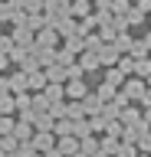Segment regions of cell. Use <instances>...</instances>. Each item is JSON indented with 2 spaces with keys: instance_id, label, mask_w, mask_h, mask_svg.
Wrapping results in <instances>:
<instances>
[{
  "instance_id": "1",
  "label": "cell",
  "mask_w": 151,
  "mask_h": 157,
  "mask_svg": "<svg viewBox=\"0 0 151 157\" xmlns=\"http://www.w3.org/2000/svg\"><path fill=\"white\" fill-rule=\"evenodd\" d=\"M145 88H148V82H145V78H138V75H128V78H125V85H121V92L128 95V101H141Z\"/></svg>"
},
{
  "instance_id": "3",
  "label": "cell",
  "mask_w": 151,
  "mask_h": 157,
  "mask_svg": "<svg viewBox=\"0 0 151 157\" xmlns=\"http://www.w3.org/2000/svg\"><path fill=\"white\" fill-rule=\"evenodd\" d=\"M118 59H121V52L115 49V43H105V46L99 49V66H118Z\"/></svg>"
},
{
  "instance_id": "49",
  "label": "cell",
  "mask_w": 151,
  "mask_h": 157,
  "mask_svg": "<svg viewBox=\"0 0 151 157\" xmlns=\"http://www.w3.org/2000/svg\"><path fill=\"white\" fill-rule=\"evenodd\" d=\"M141 43H145V46H148V52H151V29L145 33V39H141Z\"/></svg>"
},
{
  "instance_id": "26",
  "label": "cell",
  "mask_w": 151,
  "mask_h": 157,
  "mask_svg": "<svg viewBox=\"0 0 151 157\" xmlns=\"http://www.w3.org/2000/svg\"><path fill=\"white\" fill-rule=\"evenodd\" d=\"M66 49H69V52H76V56H79L82 49H85V39H82L79 33H72V36H66Z\"/></svg>"
},
{
  "instance_id": "55",
  "label": "cell",
  "mask_w": 151,
  "mask_h": 157,
  "mask_svg": "<svg viewBox=\"0 0 151 157\" xmlns=\"http://www.w3.org/2000/svg\"><path fill=\"white\" fill-rule=\"evenodd\" d=\"M138 157H151V154H141V151H138Z\"/></svg>"
},
{
  "instance_id": "30",
  "label": "cell",
  "mask_w": 151,
  "mask_h": 157,
  "mask_svg": "<svg viewBox=\"0 0 151 157\" xmlns=\"http://www.w3.org/2000/svg\"><path fill=\"white\" fill-rule=\"evenodd\" d=\"M118 69L125 72V75H135V56H128V52H121V59H118Z\"/></svg>"
},
{
  "instance_id": "21",
  "label": "cell",
  "mask_w": 151,
  "mask_h": 157,
  "mask_svg": "<svg viewBox=\"0 0 151 157\" xmlns=\"http://www.w3.org/2000/svg\"><path fill=\"white\" fill-rule=\"evenodd\" d=\"M79 151L82 154H95V151H99V141H95V134H85V137H79Z\"/></svg>"
},
{
  "instance_id": "4",
  "label": "cell",
  "mask_w": 151,
  "mask_h": 157,
  "mask_svg": "<svg viewBox=\"0 0 151 157\" xmlns=\"http://www.w3.org/2000/svg\"><path fill=\"white\" fill-rule=\"evenodd\" d=\"M7 82H10V92H13V95H17V92H30V75H26L23 69L10 72V75H7Z\"/></svg>"
},
{
  "instance_id": "24",
  "label": "cell",
  "mask_w": 151,
  "mask_h": 157,
  "mask_svg": "<svg viewBox=\"0 0 151 157\" xmlns=\"http://www.w3.org/2000/svg\"><path fill=\"white\" fill-rule=\"evenodd\" d=\"M72 134H76V137H85V134H92L89 118H76V121H72Z\"/></svg>"
},
{
  "instance_id": "46",
  "label": "cell",
  "mask_w": 151,
  "mask_h": 157,
  "mask_svg": "<svg viewBox=\"0 0 151 157\" xmlns=\"http://www.w3.org/2000/svg\"><path fill=\"white\" fill-rule=\"evenodd\" d=\"M43 157H62V154H59V147H50V151H46Z\"/></svg>"
},
{
  "instance_id": "7",
  "label": "cell",
  "mask_w": 151,
  "mask_h": 157,
  "mask_svg": "<svg viewBox=\"0 0 151 157\" xmlns=\"http://www.w3.org/2000/svg\"><path fill=\"white\" fill-rule=\"evenodd\" d=\"M56 43H59V33H56L53 26L36 29V46H50V49H56Z\"/></svg>"
},
{
  "instance_id": "51",
  "label": "cell",
  "mask_w": 151,
  "mask_h": 157,
  "mask_svg": "<svg viewBox=\"0 0 151 157\" xmlns=\"http://www.w3.org/2000/svg\"><path fill=\"white\" fill-rule=\"evenodd\" d=\"M7 157H20V154H17V151H7Z\"/></svg>"
},
{
  "instance_id": "18",
  "label": "cell",
  "mask_w": 151,
  "mask_h": 157,
  "mask_svg": "<svg viewBox=\"0 0 151 157\" xmlns=\"http://www.w3.org/2000/svg\"><path fill=\"white\" fill-rule=\"evenodd\" d=\"M43 72H46V78H50V82H62V85H66V66L53 62V66H46Z\"/></svg>"
},
{
  "instance_id": "14",
  "label": "cell",
  "mask_w": 151,
  "mask_h": 157,
  "mask_svg": "<svg viewBox=\"0 0 151 157\" xmlns=\"http://www.w3.org/2000/svg\"><path fill=\"white\" fill-rule=\"evenodd\" d=\"M118 147H121V137H112V134H105V137L99 141V151H105L109 157H115V154H118Z\"/></svg>"
},
{
  "instance_id": "2",
  "label": "cell",
  "mask_w": 151,
  "mask_h": 157,
  "mask_svg": "<svg viewBox=\"0 0 151 157\" xmlns=\"http://www.w3.org/2000/svg\"><path fill=\"white\" fill-rule=\"evenodd\" d=\"M30 141H33V147H36L40 154H46L50 147H56V134H53V131H33Z\"/></svg>"
},
{
  "instance_id": "53",
  "label": "cell",
  "mask_w": 151,
  "mask_h": 157,
  "mask_svg": "<svg viewBox=\"0 0 151 157\" xmlns=\"http://www.w3.org/2000/svg\"><path fill=\"white\" fill-rule=\"evenodd\" d=\"M0 157H7V151H3V147H0Z\"/></svg>"
},
{
  "instance_id": "12",
  "label": "cell",
  "mask_w": 151,
  "mask_h": 157,
  "mask_svg": "<svg viewBox=\"0 0 151 157\" xmlns=\"http://www.w3.org/2000/svg\"><path fill=\"white\" fill-rule=\"evenodd\" d=\"M76 62L82 66V72H95V69H99V52H79Z\"/></svg>"
},
{
  "instance_id": "31",
  "label": "cell",
  "mask_w": 151,
  "mask_h": 157,
  "mask_svg": "<svg viewBox=\"0 0 151 157\" xmlns=\"http://www.w3.org/2000/svg\"><path fill=\"white\" fill-rule=\"evenodd\" d=\"M13 128H17V118L13 115H0V134H13Z\"/></svg>"
},
{
  "instance_id": "15",
  "label": "cell",
  "mask_w": 151,
  "mask_h": 157,
  "mask_svg": "<svg viewBox=\"0 0 151 157\" xmlns=\"http://www.w3.org/2000/svg\"><path fill=\"white\" fill-rule=\"evenodd\" d=\"M125 78H128V75H125L118 66H109V69H105V82H109V85L121 88V85H125Z\"/></svg>"
},
{
  "instance_id": "35",
  "label": "cell",
  "mask_w": 151,
  "mask_h": 157,
  "mask_svg": "<svg viewBox=\"0 0 151 157\" xmlns=\"http://www.w3.org/2000/svg\"><path fill=\"white\" fill-rule=\"evenodd\" d=\"M128 56L141 59V56H151V52H148V46H145V43H141V39H135V43H131V49H128Z\"/></svg>"
},
{
  "instance_id": "29",
  "label": "cell",
  "mask_w": 151,
  "mask_h": 157,
  "mask_svg": "<svg viewBox=\"0 0 151 157\" xmlns=\"http://www.w3.org/2000/svg\"><path fill=\"white\" fill-rule=\"evenodd\" d=\"M125 13H128V17H125V23H128V26H138V23H145V10H138V7H128Z\"/></svg>"
},
{
  "instance_id": "22",
  "label": "cell",
  "mask_w": 151,
  "mask_h": 157,
  "mask_svg": "<svg viewBox=\"0 0 151 157\" xmlns=\"http://www.w3.org/2000/svg\"><path fill=\"white\" fill-rule=\"evenodd\" d=\"M135 75H138V78H148V75H151V56L135 59Z\"/></svg>"
},
{
  "instance_id": "27",
  "label": "cell",
  "mask_w": 151,
  "mask_h": 157,
  "mask_svg": "<svg viewBox=\"0 0 151 157\" xmlns=\"http://www.w3.org/2000/svg\"><path fill=\"white\" fill-rule=\"evenodd\" d=\"M89 10H92L89 0H76V3H69V13H72V17H89Z\"/></svg>"
},
{
  "instance_id": "38",
  "label": "cell",
  "mask_w": 151,
  "mask_h": 157,
  "mask_svg": "<svg viewBox=\"0 0 151 157\" xmlns=\"http://www.w3.org/2000/svg\"><path fill=\"white\" fill-rule=\"evenodd\" d=\"M17 144H20L17 134H0V147H3V151H17Z\"/></svg>"
},
{
  "instance_id": "41",
  "label": "cell",
  "mask_w": 151,
  "mask_h": 157,
  "mask_svg": "<svg viewBox=\"0 0 151 157\" xmlns=\"http://www.w3.org/2000/svg\"><path fill=\"white\" fill-rule=\"evenodd\" d=\"M43 3H46V0H23L26 13H40V10H43Z\"/></svg>"
},
{
  "instance_id": "37",
  "label": "cell",
  "mask_w": 151,
  "mask_h": 157,
  "mask_svg": "<svg viewBox=\"0 0 151 157\" xmlns=\"http://www.w3.org/2000/svg\"><path fill=\"white\" fill-rule=\"evenodd\" d=\"M69 78H85V72H82L79 62H69V66H66V82H69Z\"/></svg>"
},
{
  "instance_id": "50",
  "label": "cell",
  "mask_w": 151,
  "mask_h": 157,
  "mask_svg": "<svg viewBox=\"0 0 151 157\" xmlns=\"http://www.w3.org/2000/svg\"><path fill=\"white\" fill-rule=\"evenodd\" d=\"M92 157H109V154H105V151H95V154H92Z\"/></svg>"
},
{
  "instance_id": "28",
  "label": "cell",
  "mask_w": 151,
  "mask_h": 157,
  "mask_svg": "<svg viewBox=\"0 0 151 157\" xmlns=\"http://www.w3.org/2000/svg\"><path fill=\"white\" fill-rule=\"evenodd\" d=\"M115 92H118V88H115V85H109V82H105V78H102V85L95 88V95H99L102 101H112V98H115Z\"/></svg>"
},
{
  "instance_id": "47",
  "label": "cell",
  "mask_w": 151,
  "mask_h": 157,
  "mask_svg": "<svg viewBox=\"0 0 151 157\" xmlns=\"http://www.w3.org/2000/svg\"><path fill=\"white\" fill-rule=\"evenodd\" d=\"M141 118H145V124H151V105L145 108V111H141Z\"/></svg>"
},
{
  "instance_id": "44",
  "label": "cell",
  "mask_w": 151,
  "mask_h": 157,
  "mask_svg": "<svg viewBox=\"0 0 151 157\" xmlns=\"http://www.w3.org/2000/svg\"><path fill=\"white\" fill-rule=\"evenodd\" d=\"M7 92H10V82H7V78L0 75V95H7Z\"/></svg>"
},
{
  "instance_id": "34",
  "label": "cell",
  "mask_w": 151,
  "mask_h": 157,
  "mask_svg": "<svg viewBox=\"0 0 151 157\" xmlns=\"http://www.w3.org/2000/svg\"><path fill=\"white\" fill-rule=\"evenodd\" d=\"M56 62H59V66H69V62H76V52H69L66 46L56 49Z\"/></svg>"
},
{
  "instance_id": "8",
  "label": "cell",
  "mask_w": 151,
  "mask_h": 157,
  "mask_svg": "<svg viewBox=\"0 0 151 157\" xmlns=\"http://www.w3.org/2000/svg\"><path fill=\"white\" fill-rule=\"evenodd\" d=\"M85 92H89L85 88V78H69L66 82V98H76L79 101V98H85Z\"/></svg>"
},
{
  "instance_id": "48",
  "label": "cell",
  "mask_w": 151,
  "mask_h": 157,
  "mask_svg": "<svg viewBox=\"0 0 151 157\" xmlns=\"http://www.w3.org/2000/svg\"><path fill=\"white\" fill-rule=\"evenodd\" d=\"M138 10H151V0H138Z\"/></svg>"
},
{
  "instance_id": "20",
  "label": "cell",
  "mask_w": 151,
  "mask_h": 157,
  "mask_svg": "<svg viewBox=\"0 0 151 157\" xmlns=\"http://www.w3.org/2000/svg\"><path fill=\"white\" fill-rule=\"evenodd\" d=\"M82 39H85V49H82V52H99V49L105 46V39H102L99 33H85Z\"/></svg>"
},
{
  "instance_id": "23",
  "label": "cell",
  "mask_w": 151,
  "mask_h": 157,
  "mask_svg": "<svg viewBox=\"0 0 151 157\" xmlns=\"http://www.w3.org/2000/svg\"><path fill=\"white\" fill-rule=\"evenodd\" d=\"M13 111H17V98H13V92L0 95V115H13Z\"/></svg>"
},
{
  "instance_id": "52",
  "label": "cell",
  "mask_w": 151,
  "mask_h": 157,
  "mask_svg": "<svg viewBox=\"0 0 151 157\" xmlns=\"http://www.w3.org/2000/svg\"><path fill=\"white\" fill-rule=\"evenodd\" d=\"M72 157H89V154H82V151H76V154H72Z\"/></svg>"
},
{
  "instance_id": "11",
  "label": "cell",
  "mask_w": 151,
  "mask_h": 157,
  "mask_svg": "<svg viewBox=\"0 0 151 157\" xmlns=\"http://www.w3.org/2000/svg\"><path fill=\"white\" fill-rule=\"evenodd\" d=\"M118 121H121V124H125V128H131V124H138V121H141V108H135V105H131V101H128V105L121 108V115H118Z\"/></svg>"
},
{
  "instance_id": "9",
  "label": "cell",
  "mask_w": 151,
  "mask_h": 157,
  "mask_svg": "<svg viewBox=\"0 0 151 157\" xmlns=\"http://www.w3.org/2000/svg\"><path fill=\"white\" fill-rule=\"evenodd\" d=\"M43 95H46V101H62V98H66V85H62V82H46V88H43Z\"/></svg>"
},
{
  "instance_id": "25",
  "label": "cell",
  "mask_w": 151,
  "mask_h": 157,
  "mask_svg": "<svg viewBox=\"0 0 151 157\" xmlns=\"http://www.w3.org/2000/svg\"><path fill=\"white\" fill-rule=\"evenodd\" d=\"M53 134H56V137L72 134V118H56V124H53Z\"/></svg>"
},
{
  "instance_id": "43",
  "label": "cell",
  "mask_w": 151,
  "mask_h": 157,
  "mask_svg": "<svg viewBox=\"0 0 151 157\" xmlns=\"http://www.w3.org/2000/svg\"><path fill=\"white\" fill-rule=\"evenodd\" d=\"M138 105H141V108H148V105H151V88H145V95H141Z\"/></svg>"
},
{
  "instance_id": "57",
  "label": "cell",
  "mask_w": 151,
  "mask_h": 157,
  "mask_svg": "<svg viewBox=\"0 0 151 157\" xmlns=\"http://www.w3.org/2000/svg\"><path fill=\"white\" fill-rule=\"evenodd\" d=\"M0 36H3V33H0Z\"/></svg>"
},
{
  "instance_id": "42",
  "label": "cell",
  "mask_w": 151,
  "mask_h": 157,
  "mask_svg": "<svg viewBox=\"0 0 151 157\" xmlns=\"http://www.w3.org/2000/svg\"><path fill=\"white\" fill-rule=\"evenodd\" d=\"M112 10H115V13H125V10H128V0H112Z\"/></svg>"
},
{
  "instance_id": "39",
  "label": "cell",
  "mask_w": 151,
  "mask_h": 157,
  "mask_svg": "<svg viewBox=\"0 0 151 157\" xmlns=\"http://www.w3.org/2000/svg\"><path fill=\"white\" fill-rule=\"evenodd\" d=\"M121 131H125V124H121L118 118H115V121H109V124H105V134H112V137H121Z\"/></svg>"
},
{
  "instance_id": "45",
  "label": "cell",
  "mask_w": 151,
  "mask_h": 157,
  "mask_svg": "<svg viewBox=\"0 0 151 157\" xmlns=\"http://www.w3.org/2000/svg\"><path fill=\"white\" fill-rule=\"evenodd\" d=\"M7 66H10V56H7V52H0V72H3Z\"/></svg>"
},
{
  "instance_id": "16",
  "label": "cell",
  "mask_w": 151,
  "mask_h": 157,
  "mask_svg": "<svg viewBox=\"0 0 151 157\" xmlns=\"http://www.w3.org/2000/svg\"><path fill=\"white\" fill-rule=\"evenodd\" d=\"M53 124H56V118H53L50 111H43V115L33 118V131H53Z\"/></svg>"
},
{
  "instance_id": "13",
  "label": "cell",
  "mask_w": 151,
  "mask_h": 157,
  "mask_svg": "<svg viewBox=\"0 0 151 157\" xmlns=\"http://www.w3.org/2000/svg\"><path fill=\"white\" fill-rule=\"evenodd\" d=\"M26 75H30V92H43V88H46V82H50L43 69H33V72H26Z\"/></svg>"
},
{
  "instance_id": "56",
  "label": "cell",
  "mask_w": 151,
  "mask_h": 157,
  "mask_svg": "<svg viewBox=\"0 0 151 157\" xmlns=\"http://www.w3.org/2000/svg\"><path fill=\"white\" fill-rule=\"evenodd\" d=\"M33 157H43V154H40V151H36V154H33Z\"/></svg>"
},
{
  "instance_id": "40",
  "label": "cell",
  "mask_w": 151,
  "mask_h": 157,
  "mask_svg": "<svg viewBox=\"0 0 151 157\" xmlns=\"http://www.w3.org/2000/svg\"><path fill=\"white\" fill-rule=\"evenodd\" d=\"M115 157H138V144H125V141H121V147H118Z\"/></svg>"
},
{
  "instance_id": "6",
  "label": "cell",
  "mask_w": 151,
  "mask_h": 157,
  "mask_svg": "<svg viewBox=\"0 0 151 157\" xmlns=\"http://www.w3.org/2000/svg\"><path fill=\"white\" fill-rule=\"evenodd\" d=\"M56 147H59L62 157H72L76 151H79V137L76 134H62V137H56Z\"/></svg>"
},
{
  "instance_id": "32",
  "label": "cell",
  "mask_w": 151,
  "mask_h": 157,
  "mask_svg": "<svg viewBox=\"0 0 151 157\" xmlns=\"http://www.w3.org/2000/svg\"><path fill=\"white\" fill-rule=\"evenodd\" d=\"M95 26H99V20H95V17H82V20H79V36H85V33H92Z\"/></svg>"
},
{
  "instance_id": "54",
  "label": "cell",
  "mask_w": 151,
  "mask_h": 157,
  "mask_svg": "<svg viewBox=\"0 0 151 157\" xmlns=\"http://www.w3.org/2000/svg\"><path fill=\"white\" fill-rule=\"evenodd\" d=\"M145 82H148V88H151V75H148V78H145Z\"/></svg>"
},
{
  "instance_id": "36",
  "label": "cell",
  "mask_w": 151,
  "mask_h": 157,
  "mask_svg": "<svg viewBox=\"0 0 151 157\" xmlns=\"http://www.w3.org/2000/svg\"><path fill=\"white\" fill-rule=\"evenodd\" d=\"M50 115L53 118H69V111H66V98H62V101H53V105H50Z\"/></svg>"
},
{
  "instance_id": "10",
  "label": "cell",
  "mask_w": 151,
  "mask_h": 157,
  "mask_svg": "<svg viewBox=\"0 0 151 157\" xmlns=\"http://www.w3.org/2000/svg\"><path fill=\"white\" fill-rule=\"evenodd\" d=\"M82 101V108H85V115H102V98L95 95V92H85V98H79Z\"/></svg>"
},
{
  "instance_id": "17",
  "label": "cell",
  "mask_w": 151,
  "mask_h": 157,
  "mask_svg": "<svg viewBox=\"0 0 151 157\" xmlns=\"http://www.w3.org/2000/svg\"><path fill=\"white\" fill-rule=\"evenodd\" d=\"M112 43H115V49H118V52H128V49H131V43H135V39H131V33H128V29H118V33H115V39H112Z\"/></svg>"
},
{
  "instance_id": "19",
  "label": "cell",
  "mask_w": 151,
  "mask_h": 157,
  "mask_svg": "<svg viewBox=\"0 0 151 157\" xmlns=\"http://www.w3.org/2000/svg\"><path fill=\"white\" fill-rule=\"evenodd\" d=\"M13 134H17V141H30V137H33V121H23V118H17Z\"/></svg>"
},
{
  "instance_id": "5",
  "label": "cell",
  "mask_w": 151,
  "mask_h": 157,
  "mask_svg": "<svg viewBox=\"0 0 151 157\" xmlns=\"http://www.w3.org/2000/svg\"><path fill=\"white\" fill-rule=\"evenodd\" d=\"M13 43L23 46V49H30L33 43H36V33H33L30 26H13Z\"/></svg>"
},
{
  "instance_id": "33",
  "label": "cell",
  "mask_w": 151,
  "mask_h": 157,
  "mask_svg": "<svg viewBox=\"0 0 151 157\" xmlns=\"http://www.w3.org/2000/svg\"><path fill=\"white\" fill-rule=\"evenodd\" d=\"M138 151H141V154H151V128H145V131H141V137H138Z\"/></svg>"
}]
</instances>
